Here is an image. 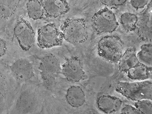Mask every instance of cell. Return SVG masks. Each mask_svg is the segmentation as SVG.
Here are the masks:
<instances>
[{"mask_svg":"<svg viewBox=\"0 0 152 114\" xmlns=\"http://www.w3.org/2000/svg\"><path fill=\"white\" fill-rule=\"evenodd\" d=\"M124 42L117 36H106L99 41L97 45L99 55L112 63L119 62L122 55Z\"/></svg>","mask_w":152,"mask_h":114,"instance_id":"3957f363","label":"cell"},{"mask_svg":"<svg viewBox=\"0 0 152 114\" xmlns=\"http://www.w3.org/2000/svg\"><path fill=\"white\" fill-rule=\"evenodd\" d=\"M118 62L119 69L122 72H127L129 69L138 64L135 49L132 48L127 49L122 54Z\"/></svg>","mask_w":152,"mask_h":114,"instance_id":"9a60e30c","label":"cell"},{"mask_svg":"<svg viewBox=\"0 0 152 114\" xmlns=\"http://www.w3.org/2000/svg\"><path fill=\"white\" fill-rule=\"evenodd\" d=\"M21 0H0V18H10L18 7Z\"/></svg>","mask_w":152,"mask_h":114,"instance_id":"2e32d148","label":"cell"},{"mask_svg":"<svg viewBox=\"0 0 152 114\" xmlns=\"http://www.w3.org/2000/svg\"><path fill=\"white\" fill-rule=\"evenodd\" d=\"M9 69L13 77L20 84L27 82L34 76L32 64L24 58L17 60L10 65Z\"/></svg>","mask_w":152,"mask_h":114,"instance_id":"8fae6325","label":"cell"},{"mask_svg":"<svg viewBox=\"0 0 152 114\" xmlns=\"http://www.w3.org/2000/svg\"><path fill=\"white\" fill-rule=\"evenodd\" d=\"M65 98L67 103L75 108L82 106L86 100L85 93L79 86H72L69 87L67 90Z\"/></svg>","mask_w":152,"mask_h":114,"instance_id":"5bb4252c","label":"cell"},{"mask_svg":"<svg viewBox=\"0 0 152 114\" xmlns=\"http://www.w3.org/2000/svg\"><path fill=\"white\" fill-rule=\"evenodd\" d=\"M152 4L151 1L140 15L137 24V34L142 41L151 42Z\"/></svg>","mask_w":152,"mask_h":114,"instance_id":"7c38bea8","label":"cell"},{"mask_svg":"<svg viewBox=\"0 0 152 114\" xmlns=\"http://www.w3.org/2000/svg\"><path fill=\"white\" fill-rule=\"evenodd\" d=\"M122 104L121 100L119 98L114 96L113 102L114 112L119 110L121 107Z\"/></svg>","mask_w":152,"mask_h":114,"instance_id":"4316f807","label":"cell"},{"mask_svg":"<svg viewBox=\"0 0 152 114\" xmlns=\"http://www.w3.org/2000/svg\"><path fill=\"white\" fill-rule=\"evenodd\" d=\"M14 34L21 49L28 51L35 42V33L30 23L20 17L14 28Z\"/></svg>","mask_w":152,"mask_h":114,"instance_id":"52a82bcc","label":"cell"},{"mask_svg":"<svg viewBox=\"0 0 152 114\" xmlns=\"http://www.w3.org/2000/svg\"><path fill=\"white\" fill-rule=\"evenodd\" d=\"M121 113L129 114H142L137 108L132 105L126 104L121 109Z\"/></svg>","mask_w":152,"mask_h":114,"instance_id":"d4e9b609","label":"cell"},{"mask_svg":"<svg viewBox=\"0 0 152 114\" xmlns=\"http://www.w3.org/2000/svg\"><path fill=\"white\" fill-rule=\"evenodd\" d=\"M35 102L33 93L26 88H20L8 112L11 114L30 113L34 110Z\"/></svg>","mask_w":152,"mask_h":114,"instance_id":"9c48e42d","label":"cell"},{"mask_svg":"<svg viewBox=\"0 0 152 114\" xmlns=\"http://www.w3.org/2000/svg\"><path fill=\"white\" fill-rule=\"evenodd\" d=\"M63 38L68 42L80 44L88 38L85 20L83 18H67L60 27Z\"/></svg>","mask_w":152,"mask_h":114,"instance_id":"277c9868","label":"cell"},{"mask_svg":"<svg viewBox=\"0 0 152 114\" xmlns=\"http://www.w3.org/2000/svg\"><path fill=\"white\" fill-rule=\"evenodd\" d=\"M91 20L98 34L112 33L119 25L114 14L107 7L102 8L94 13Z\"/></svg>","mask_w":152,"mask_h":114,"instance_id":"5b68a950","label":"cell"},{"mask_svg":"<svg viewBox=\"0 0 152 114\" xmlns=\"http://www.w3.org/2000/svg\"><path fill=\"white\" fill-rule=\"evenodd\" d=\"M151 72V70L139 63L128 70L127 72V76L132 80H143L148 79Z\"/></svg>","mask_w":152,"mask_h":114,"instance_id":"ac0fdd59","label":"cell"},{"mask_svg":"<svg viewBox=\"0 0 152 114\" xmlns=\"http://www.w3.org/2000/svg\"><path fill=\"white\" fill-rule=\"evenodd\" d=\"M61 71L67 80L72 82H79L86 77L81 61L76 56L67 59L62 66Z\"/></svg>","mask_w":152,"mask_h":114,"instance_id":"30bf717a","label":"cell"},{"mask_svg":"<svg viewBox=\"0 0 152 114\" xmlns=\"http://www.w3.org/2000/svg\"><path fill=\"white\" fill-rule=\"evenodd\" d=\"M63 37L53 23H50L39 28L37 31V42L41 48H49L60 45Z\"/></svg>","mask_w":152,"mask_h":114,"instance_id":"8992f818","label":"cell"},{"mask_svg":"<svg viewBox=\"0 0 152 114\" xmlns=\"http://www.w3.org/2000/svg\"><path fill=\"white\" fill-rule=\"evenodd\" d=\"M135 106L142 114L152 113L151 100L143 99L137 101L135 103Z\"/></svg>","mask_w":152,"mask_h":114,"instance_id":"7402d4cb","label":"cell"},{"mask_svg":"<svg viewBox=\"0 0 152 114\" xmlns=\"http://www.w3.org/2000/svg\"><path fill=\"white\" fill-rule=\"evenodd\" d=\"M20 88L9 69L0 64V114L8 112Z\"/></svg>","mask_w":152,"mask_h":114,"instance_id":"6da1fadb","label":"cell"},{"mask_svg":"<svg viewBox=\"0 0 152 114\" xmlns=\"http://www.w3.org/2000/svg\"><path fill=\"white\" fill-rule=\"evenodd\" d=\"M137 17L134 14L125 12L121 16L120 22L122 27L127 32L134 31L137 28Z\"/></svg>","mask_w":152,"mask_h":114,"instance_id":"ffe728a7","label":"cell"},{"mask_svg":"<svg viewBox=\"0 0 152 114\" xmlns=\"http://www.w3.org/2000/svg\"><path fill=\"white\" fill-rule=\"evenodd\" d=\"M8 50V46L6 41L0 38V57L4 56Z\"/></svg>","mask_w":152,"mask_h":114,"instance_id":"484cf974","label":"cell"},{"mask_svg":"<svg viewBox=\"0 0 152 114\" xmlns=\"http://www.w3.org/2000/svg\"><path fill=\"white\" fill-rule=\"evenodd\" d=\"M103 4L110 8H117L123 5L127 0H99Z\"/></svg>","mask_w":152,"mask_h":114,"instance_id":"603a6c76","label":"cell"},{"mask_svg":"<svg viewBox=\"0 0 152 114\" xmlns=\"http://www.w3.org/2000/svg\"><path fill=\"white\" fill-rule=\"evenodd\" d=\"M114 96L110 95H103L99 97L97 100L98 108L105 113L114 112L113 102Z\"/></svg>","mask_w":152,"mask_h":114,"instance_id":"44dd1931","label":"cell"},{"mask_svg":"<svg viewBox=\"0 0 152 114\" xmlns=\"http://www.w3.org/2000/svg\"><path fill=\"white\" fill-rule=\"evenodd\" d=\"M149 0H130L132 6L137 10L145 7L148 4Z\"/></svg>","mask_w":152,"mask_h":114,"instance_id":"cb8c5ba5","label":"cell"},{"mask_svg":"<svg viewBox=\"0 0 152 114\" xmlns=\"http://www.w3.org/2000/svg\"><path fill=\"white\" fill-rule=\"evenodd\" d=\"M42 79L47 85L51 84L61 71L58 58L49 53L41 59L39 68Z\"/></svg>","mask_w":152,"mask_h":114,"instance_id":"ba28073f","label":"cell"},{"mask_svg":"<svg viewBox=\"0 0 152 114\" xmlns=\"http://www.w3.org/2000/svg\"><path fill=\"white\" fill-rule=\"evenodd\" d=\"M139 63L152 70V46L151 44L142 45L140 50L136 54Z\"/></svg>","mask_w":152,"mask_h":114,"instance_id":"e0dca14e","label":"cell"},{"mask_svg":"<svg viewBox=\"0 0 152 114\" xmlns=\"http://www.w3.org/2000/svg\"><path fill=\"white\" fill-rule=\"evenodd\" d=\"M115 91L126 97L134 101L143 99L152 100V83L148 81L140 82H118Z\"/></svg>","mask_w":152,"mask_h":114,"instance_id":"7a4b0ae2","label":"cell"},{"mask_svg":"<svg viewBox=\"0 0 152 114\" xmlns=\"http://www.w3.org/2000/svg\"><path fill=\"white\" fill-rule=\"evenodd\" d=\"M44 15L48 18H56L67 13L70 7L66 0H40Z\"/></svg>","mask_w":152,"mask_h":114,"instance_id":"4fadbf2b","label":"cell"},{"mask_svg":"<svg viewBox=\"0 0 152 114\" xmlns=\"http://www.w3.org/2000/svg\"><path fill=\"white\" fill-rule=\"evenodd\" d=\"M26 7L29 18L34 20L41 19L44 14L42 6L38 0H29L26 4Z\"/></svg>","mask_w":152,"mask_h":114,"instance_id":"d6986e66","label":"cell"}]
</instances>
